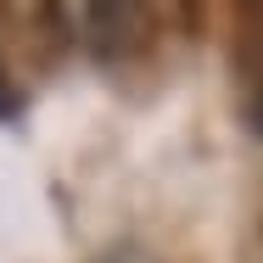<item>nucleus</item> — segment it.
Listing matches in <instances>:
<instances>
[{
	"label": "nucleus",
	"instance_id": "f257e3e1",
	"mask_svg": "<svg viewBox=\"0 0 263 263\" xmlns=\"http://www.w3.org/2000/svg\"><path fill=\"white\" fill-rule=\"evenodd\" d=\"M202 0H84V45L101 62H135L157 34H196Z\"/></svg>",
	"mask_w": 263,
	"mask_h": 263
},
{
	"label": "nucleus",
	"instance_id": "f03ea898",
	"mask_svg": "<svg viewBox=\"0 0 263 263\" xmlns=\"http://www.w3.org/2000/svg\"><path fill=\"white\" fill-rule=\"evenodd\" d=\"M0 28L11 34V45L34 67H51L56 56L73 45L67 0H0Z\"/></svg>",
	"mask_w": 263,
	"mask_h": 263
},
{
	"label": "nucleus",
	"instance_id": "7ed1b4c3",
	"mask_svg": "<svg viewBox=\"0 0 263 263\" xmlns=\"http://www.w3.org/2000/svg\"><path fill=\"white\" fill-rule=\"evenodd\" d=\"M241 112H247V129L263 135V56L241 62Z\"/></svg>",
	"mask_w": 263,
	"mask_h": 263
},
{
	"label": "nucleus",
	"instance_id": "20e7f679",
	"mask_svg": "<svg viewBox=\"0 0 263 263\" xmlns=\"http://www.w3.org/2000/svg\"><path fill=\"white\" fill-rule=\"evenodd\" d=\"M6 106H17V96H11V79H6V62H0V112Z\"/></svg>",
	"mask_w": 263,
	"mask_h": 263
}]
</instances>
